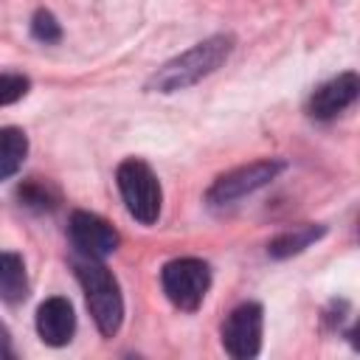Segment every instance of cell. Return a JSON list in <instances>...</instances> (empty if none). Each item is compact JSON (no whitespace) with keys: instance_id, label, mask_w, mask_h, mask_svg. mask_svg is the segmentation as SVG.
Segmentation results:
<instances>
[{"instance_id":"cell-9","label":"cell","mask_w":360,"mask_h":360,"mask_svg":"<svg viewBox=\"0 0 360 360\" xmlns=\"http://www.w3.org/2000/svg\"><path fill=\"white\" fill-rule=\"evenodd\" d=\"M76 332V315L68 298L51 295L37 307V335L48 346H68Z\"/></svg>"},{"instance_id":"cell-11","label":"cell","mask_w":360,"mask_h":360,"mask_svg":"<svg viewBox=\"0 0 360 360\" xmlns=\"http://www.w3.org/2000/svg\"><path fill=\"white\" fill-rule=\"evenodd\" d=\"M0 298L11 307L28 298V273L20 253L0 250Z\"/></svg>"},{"instance_id":"cell-2","label":"cell","mask_w":360,"mask_h":360,"mask_svg":"<svg viewBox=\"0 0 360 360\" xmlns=\"http://www.w3.org/2000/svg\"><path fill=\"white\" fill-rule=\"evenodd\" d=\"M76 278L84 290L87 309L93 315L96 329L104 338H112L124 323V295L112 270L104 267L101 259H82L76 262Z\"/></svg>"},{"instance_id":"cell-6","label":"cell","mask_w":360,"mask_h":360,"mask_svg":"<svg viewBox=\"0 0 360 360\" xmlns=\"http://www.w3.org/2000/svg\"><path fill=\"white\" fill-rule=\"evenodd\" d=\"M262 332H264V309L256 301L239 304L222 323V346L231 357L248 360L262 352Z\"/></svg>"},{"instance_id":"cell-16","label":"cell","mask_w":360,"mask_h":360,"mask_svg":"<svg viewBox=\"0 0 360 360\" xmlns=\"http://www.w3.org/2000/svg\"><path fill=\"white\" fill-rule=\"evenodd\" d=\"M6 357H14V349H11V335H8L6 323L0 321V360H6Z\"/></svg>"},{"instance_id":"cell-7","label":"cell","mask_w":360,"mask_h":360,"mask_svg":"<svg viewBox=\"0 0 360 360\" xmlns=\"http://www.w3.org/2000/svg\"><path fill=\"white\" fill-rule=\"evenodd\" d=\"M68 236L82 259H107L121 242V233L93 211H73L68 219Z\"/></svg>"},{"instance_id":"cell-5","label":"cell","mask_w":360,"mask_h":360,"mask_svg":"<svg viewBox=\"0 0 360 360\" xmlns=\"http://www.w3.org/2000/svg\"><path fill=\"white\" fill-rule=\"evenodd\" d=\"M287 169L284 160H276V158H264V160H253L248 166H239V169H231L225 174H219L208 191H205V202L208 205H231L259 188H264L267 183H273L281 172Z\"/></svg>"},{"instance_id":"cell-10","label":"cell","mask_w":360,"mask_h":360,"mask_svg":"<svg viewBox=\"0 0 360 360\" xmlns=\"http://www.w3.org/2000/svg\"><path fill=\"white\" fill-rule=\"evenodd\" d=\"M326 233V225H315V222H304L295 228H287L281 233H276L267 242V256L270 259H290L298 256L301 250H307L312 242H318Z\"/></svg>"},{"instance_id":"cell-12","label":"cell","mask_w":360,"mask_h":360,"mask_svg":"<svg viewBox=\"0 0 360 360\" xmlns=\"http://www.w3.org/2000/svg\"><path fill=\"white\" fill-rule=\"evenodd\" d=\"M28 155V135L20 127H0V183L22 169Z\"/></svg>"},{"instance_id":"cell-8","label":"cell","mask_w":360,"mask_h":360,"mask_svg":"<svg viewBox=\"0 0 360 360\" xmlns=\"http://www.w3.org/2000/svg\"><path fill=\"white\" fill-rule=\"evenodd\" d=\"M357 93H360L357 73L354 70L338 73L335 79H329V82H323L321 87L312 90V96L307 101V112L315 121H329V118L340 115L346 107H352L357 101Z\"/></svg>"},{"instance_id":"cell-15","label":"cell","mask_w":360,"mask_h":360,"mask_svg":"<svg viewBox=\"0 0 360 360\" xmlns=\"http://www.w3.org/2000/svg\"><path fill=\"white\" fill-rule=\"evenodd\" d=\"M31 90V79L22 73H0V107L20 101Z\"/></svg>"},{"instance_id":"cell-1","label":"cell","mask_w":360,"mask_h":360,"mask_svg":"<svg viewBox=\"0 0 360 360\" xmlns=\"http://www.w3.org/2000/svg\"><path fill=\"white\" fill-rule=\"evenodd\" d=\"M233 48H236L233 34H214V37L191 45L188 51L177 53L166 65H160L146 79V90L149 93H163V96L186 90V87L202 82L205 76H211L214 70H219L228 62V56L233 53Z\"/></svg>"},{"instance_id":"cell-14","label":"cell","mask_w":360,"mask_h":360,"mask_svg":"<svg viewBox=\"0 0 360 360\" xmlns=\"http://www.w3.org/2000/svg\"><path fill=\"white\" fill-rule=\"evenodd\" d=\"M31 37L42 45H53L62 39V25L48 8H37L31 17Z\"/></svg>"},{"instance_id":"cell-4","label":"cell","mask_w":360,"mask_h":360,"mask_svg":"<svg viewBox=\"0 0 360 360\" xmlns=\"http://www.w3.org/2000/svg\"><path fill=\"white\" fill-rule=\"evenodd\" d=\"M160 287L177 309L194 312V309H200V304L205 301V295L211 290V267H208V262H202L197 256L172 259L160 270Z\"/></svg>"},{"instance_id":"cell-13","label":"cell","mask_w":360,"mask_h":360,"mask_svg":"<svg viewBox=\"0 0 360 360\" xmlns=\"http://www.w3.org/2000/svg\"><path fill=\"white\" fill-rule=\"evenodd\" d=\"M17 200H20V205H25L31 211H53L59 205V191L48 180L31 177L17 188Z\"/></svg>"},{"instance_id":"cell-3","label":"cell","mask_w":360,"mask_h":360,"mask_svg":"<svg viewBox=\"0 0 360 360\" xmlns=\"http://www.w3.org/2000/svg\"><path fill=\"white\" fill-rule=\"evenodd\" d=\"M115 183L129 217L141 225H155L163 208V188L152 166L141 158H127L115 169Z\"/></svg>"}]
</instances>
